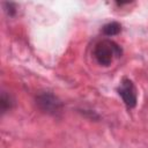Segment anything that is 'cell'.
I'll use <instances>...</instances> for the list:
<instances>
[{
    "label": "cell",
    "instance_id": "obj_4",
    "mask_svg": "<svg viewBox=\"0 0 148 148\" xmlns=\"http://www.w3.org/2000/svg\"><path fill=\"white\" fill-rule=\"evenodd\" d=\"M14 103H15V101H14V98H13L9 94H7L6 91H2V92H1L0 109H1V112H2V113H5L7 110L12 109V108L14 106Z\"/></svg>",
    "mask_w": 148,
    "mask_h": 148
},
{
    "label": "cell",
    "instance_id": "obj_3",
    "mask_svg": "<svg viewBox=\"0 0 148 148\" xmlns=\"http://www.w3.org/2000/svg\"><path fill=\"white\" fill-rule=\"evenodd\" d=\"M118 94L123 98L124 103L126 104L127 108L132 109L136 105V89L133 84V82L128 79H123L120 87L118 88Z\"/></svg>",
    "mask_w": 148,
    "mask_h": 148
},
{
    "label": "cell",
    "instance_id": "obj_1",
    "mask_svg": "<svg viewBox=\"0 0 148 148\" xmlns=\"http://www.w3.org/2000/svg\"><path fill=\"white\" fill-rule=\"evenodd\" d=\"M121 53V47L117 43L109 39L99 42L94 50V56L97 62L102 66H110L113 60V57H120Z\"/></svg>",
    "mask_w": 148,
    "mask_h": 148
},
{
    "label": "cell",
    "instance_id": "obj_5",
    "mask_svg": "<svg viewBox=\"0 0 148 148\" xmlns=\"http://www.w3.org/2000/svg\"><path fill=\"white\" fill-rule=\"evenodd\" d=\"M121 30V25L118 23V22H111V23H108L105 24L103 28H102V31L105 36H114L117 34H119Z\"/></svg>",
    "mask_w": 148,
    "mask_h": 148
},
{
    "label": "cell",
    "instance_id": "obj_2",
    "mask_svg": "<svg viewBox=\"0 0 148 148\" xmlns=\"http://www.w3.org/2000/svg\"><path fill=\"white\" fill-rule=\"evenodd\" d=\"M36 104L43 112L47 114H58L62 109L61 101L56 95L49 91L40 92L39 95H37Z\"/></svg>",
    "mask_w": 148,
    "mask_h": 148
}]
</instances>
